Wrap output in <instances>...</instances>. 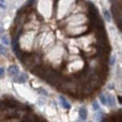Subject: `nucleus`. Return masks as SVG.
Segmentation results:
<instances>
[{
	"instance_id": "18",
	"label": "nucleus",
	"mask_w": 122,
	"mask_h": 122,
	"mask_svg": "<svg viewBox=\"0 0 122 122\" xmlns=\"http://www.w3.org/2000/svg\"><path fill=\"white\" fill-rule=\"evenodd\" d=\"M0 8H2V9H5V8H6V7H5V6H4V5H2V4H1V3H0Z\"/></svg>"
},
{
	"instance_id": "9",
	"label": "nucleus",
	"mask_w": 122,
	"mask_h": 122,
	"mask_svg": "<svg viewBox=\"0 0 122 122\" xmlns=\"http://www.w3.org/2000/svg\"><path fill=\"white\" fill-rule=\"evenodd\" d=\"M0 55H2V56H6L7 55V50L2 45H0Z\"/></svg>"
},
{
	"instance_id": "15",
	"label": "nucleus",
	"mask_w": 122,
	"mask_h": 122,
	"mask_svg": "<svg viewBox=\"0 0 122 122\" xmlns=\"http://www.w3.org/2000/svg\"><path fill=\"white\" fill-rule=\"evenodd\" d=\"M108 88H109V89H113V88H114V85H113V84L109 85V86H108Z\"/></svg>"
},
{
	"instance_id": "4",
	"label": "nucleus",
	"mask_w": 122,
	"mask_h": 122,
	"mask_svg": "<svg viewBox=\"0 0 122 122\" xmlns=\"http://www.w3.org/2000/svg\"><path fill=\"white\" fill-rule=\"evenodd\" d=\"M59 99H60V101H61V104H62V106L64 107L65 109H71V104L67 102V100H66L63 96H60Z\"/></svg>"
},
{
	"instance_id": "1",
	"label": "nucleus",
	"mask_w": 122,
	"mask_h": 122,
	"mask_svg": "<svg viewBox=\"0 0 122 122\" xmlns=\"http://www.w3.org/2000/svg\"><path fill=\"white\" fill-rule=\"evenodd\" d=\"M47 82L50 83L51 85H55L56 83H58L59 81V74L56 72H50L48 76L46 77Z\"/></svg>"
},
{
	"instance_id": "10",
	"label": "nucleus",
	"mask_w": 122,
	"mask_h": 122,
	"mask_svg": "<svg viewBox=\"0 0 122 122\" xmlns=\"http://www.w3.org/2000/svg\"><path fill=\"white\" fill-rule=\"evenodd\" d=\"M100 100H101V102H102V104H106V98H105V96H104L103 94H102V95L100 96Z\"/></svg>"
},
{
	"instance_id": "8",
	"label": "nucleus",
	"mask_w": 122,
	"mask_h": 122,
	"mask_svg": "<svg viewBox=\"0 0 122 122\" xmlns=\"http://www.w3.org/2000/svg\"><path fill=\"white\" fill-rule=\"evenodd\" d=\"M103 15H104V18H105L106 21H108V22L111 21V15H110V12L108 10H104L103 11Z\"/></svg>"
},
{
	"instance_id": "17",
	"label": "nucleus",
	"mask_w": 122,
	"mask_h": 122,
	"mask_svg": "<svg viewBox=\"0 0 122 122\" xmlns=\"http://www.w3.org/2000/svg\"><path fill=\"white\" fill-rule=\"evenodd\" d=\"M117 98H118V102H119V103H121V97H120V96H118Z\"/></svg>"
},
{
	"instance_id": "5",
	"label": "nucleus",
	"mask_w": 122,
	"mask_h": 122,
	"mask_svg": "<svg viewBox=\"0 0 122 122\" xmlns=\"http://www.w3.org/2000/svg\"><path fill=\"white\" fill-rule=\"evenodd\" d=\"M79 116H80V117L83 120L86 119V117H87V112H86V110L85 108H80V110H79Z\"/></svg>"
},
{
	"instance_id": "14",
	"label": "nucleus",
	"mask_w": 122,
	"mask_h": 122,
	"mask_svg": "<svg viewBox=\"0 0 122 122\" xmlns=\"http://www.w3.org/2000/svg\"><path fill=\"white\" fill-rule=\"evenodd\" d=\"M4 73V69L3 68H0V76H2Z\"/></svg>"
},
{
	"instance_id": "7",
	"label": "nucleus",
	"mask_w": 122,
	"mask_h": 122,
	"mask_svg": "<svg viewBox=\"0 0 122 122\" xmlns=\"http://www.w3.org/2000/svg\"><path fill=\"white\" fill-rule=\"evenodd\" d=\"M109 102V105L111 107L115 105V100H114V98H113L112 95H108V97H107V99H106V102Z\"/></svg>"
},
{
	"instance_id": "3",
	"label": "nucleus",
	"mask_w": 122,
	"mask_h": 122,
	"mask_svg": "<svg viewBox=\"0 0 122 122\" xmlns=\"http://www.w3.org/2000/svg\"><path fill=\"white\" fill-rule=\"evenodd\" d=\"M18 72H19V68L17 66L12 65V66H10L9 68V73H10V75L15 76L16 74H18Z\"/></svg>"
},
{
	"instance_id": "13",
	"label": "nucleus",
	"mask_w": 122,
	"mask_h": 122,
	"mask_svg": "<svg viewBox=\"0 0 122 122\" xmlns=\"http://www.w3.org/2000/svg\"><path fill=\"white\" fill-rule=\"evenodd\" d=\"M115 59H116V56H113L111 57V62H110V64H111V65H113V64L115 63Z\"/></svg>"
},
{
	"instance_id": "16",
	"label": "nucleus",
	"mask_w": 122,
	"mask_h": 122,
	"mask_svg": "<svg viewBox=\"0 0 122 122\" xmlns=\"http://www.w3.org/2000/svg\"><path fill=\"white\" fill-rule=\"evenodd\" d=\"M40 92H41V93H44L46 96H47V91H45L44 89H41V90H40Z\"/></svg>"
},
{
	"instance_id": "11",
	"label": "nucleus",
	"mask_w": 122,
	"mask_h": 122,
	"mask_svg": "<svg viewBox=\"0 0 122 122\" xmlns=\"http://www.w3.org/2000/svg\"><path fill=\"white\" fill-rule=\"evenodd\" d=\"M1 40H2V41H3V42H4L5 44H7V45H8L9 43H10V41H9V40H8V37H7L6 35H5V36H3Z\"/></svg>"
},
{
	"instance_id": "12",
	"label": "nucleus",
	"mask_w": 122,
	"mask_h": 122,
	"mask_svg": "<svg viewBox=\"0 0 122 122\" xmlns=\"http://www.w3.org/2000/svg\"><path fill=\"white\" fill-rule=\"evenodd\" d=\"M93 109H94L95 111H98V110L100 109V106H99V104H98L97 102H93Z\"/></svg>"
},
{
	"instance_id": "2",
	"label": "nucleus",
	"mask_w": 122,
	"mask_h": 122,
	"mask_svg": "<svg viewBox=\"0 0 122 122\" xmlns=\"http://www.w3.org/2000/svg\"><path fill=\"white\" fill-rule=\"evenodd\" d=\"M96 71H97V74H98V76L100 77V78L104 79V78L106 77L107 70L106 69H104L103 66H101L100 68H97V69H96Z\"/></svg>"
},
{
	"instance_id": "6",
	"label": "nucleus",
	"mask_w": 122,
	"mask_h": 122,
	"mask_svg": "<svg viewBox=\"0 0 122 122\" xmlns=\"http://www.w3.org/2000/svg\"><path fill=\"white\" fill-rule=\"evenodd\" d=\"M27 77L28 76H27L25 73H23V74H21L20 77L17 79V82H18V83H21V84H24V83L27 80Z\"/></svg>"
}]
</instances>
